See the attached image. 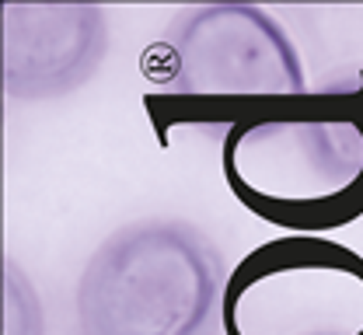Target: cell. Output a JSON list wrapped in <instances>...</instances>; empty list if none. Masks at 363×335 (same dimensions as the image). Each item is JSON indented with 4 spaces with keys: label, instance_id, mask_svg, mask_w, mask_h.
<instances>
[{
    "label": "cell",
    "instance_id": "cell-3",
    "mask_svg": "<svg viewBox=\"0 0 363 335\" xmlns=\"http://www.w3.org/2000/svg\"><path fill=\"white\" fill-rule=\"evenodd\" d=\"M220 248L196 224L150 217L98 244L77 283L81 335H213L227 290Z\"/></svg>",
    "mask_w": 363,
    "mask_h": 335
},
{
    "label": "cell",
    "instance_id": "cell-1",
    "mask_svg": "<svg viewBox=\"0 0 363 335\" xmlns=\"http://www.w3.org/2000/svg\"><path fill=\"white\" fill-rule=\"evenodd\" d=\"M220 168L259 220L321 238L363 217V70L227 130Z\"/></svg>",
    "mask_w": 363,
    "mask_h": 335
},
{
    "label": "cell",
    "instance_id": "cell-6",
    "mask_svg": "<svg viewBox=\"0 0 363 335\" xmlns=\"http://www.w3.org/2000/svg\"><path fill=\"white\" fill-rule=\"evenodd\" d=\"M4 335H43V304L11 259L4 262Z\"/></svg>",
    "mask_w": 363,
    "mask_h": 335
},
{
    "label": "cell",
    "instance_id": "cell-5",
    "mask_svg": "<svg viewBox=\"0 0 363 335\" xmlns=\"http://www.w3.org/2000/svg\"><path fill=\"white\" fill-rule=\"evenodd\" d=\"M4 95L49 101L84 88L108 52V21L94 4H4Z\"/></svg>",
    "mask_w": 363,
    "mask_h": 335
},
{
    "label": "cell",
    "instance_id": "cell-4",
    "mask_svg": "<svg viewBox=\"0 0 363 335\" xmlns=\"http://www.w3.org/2000/svg\"><path fill=\"white\" fill-rule=\"evenodd\" d=\"M224 335H363V255L311 234L252 248L227 276Z\"/></svg>",
    "mask_w": 363,
    "mask_h": 335
},
{
    "label": "cell",
    "instance_id": "cell-2",
    "mask_svg": "<svg viewBox=\"0 0 363 335\" xmlns=\"http://www.w3.org/2000/svg\"><path fill=\"white\" fill-rule=\"evenodd\" d=\"M308 91L290 32L255 4L189 7L157 46L143 98L161 144L175 130H234L245 119Z\"/></svg>",
    "mask_w": 363,
    "mask_h": 335
}]
</instances>
